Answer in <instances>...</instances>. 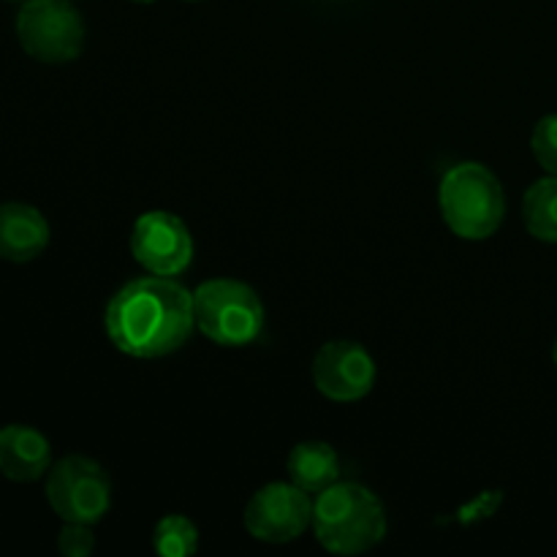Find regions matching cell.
Segmentation results:
<instances>
[{"mask_svg":"<svg viewBox=\"0 0 557 557\" xmlns=\"http://www.w3.org/2000/svg\"><path fill=\"white\" fill-rule=\"evenodd\" d=\"M286 468L292 484H297L305 493L319 495L341 479L337 451L330 444H324V441H305V444L294 446Z\"/></svg>","mask_w":557,"mask_h":557,"instance_id":"7c38bea8","label":"cell"},{"mask_svg":"<svg viewBox=\"0 0 557 557\" xmlns=\"http://www.w3.org/2000/svg\"><path fill=\"white\" fill-rule=\"evenodd\" d=\"M16 38L38 63H71L85 47V22L69 0H25L16 14Z\"/></svg>","mask_w":557,"mask_h":557,"instance_id":"8992f818","label":"cell"},{"mask_svg":"<svg viewBox=\"0 0 557 557\" xmlns=\"http://www.w3.org/2000/svg\"><path fill=\"white\" fill-rule=\"evenodd\" d=\"M531 150L539 166L557 177V114H547L536 123L531 136Z\"/></svg>","mask_w":557,"mask_h":557,"instance_id":"9a60e30c","label":"cell"},{"mask_svg":"<svg viewBox=\"0 0 557 557\" xmlns=\"http://www.w3.org/2000/svg\"><path fill=\"white\" fill-rule=\"evenodd\" d=\"M22 3H25V0H22Z\"/></svg>","mask_w":557,"mask_h":557,"instance_id":"ffe728a7","label":"cell"},{"mask_svg":"<svg viewBox=\"0 0 557 557\" xmlns=\"http://www.w3.org/2000/svg\"><path fill=\"white\" fill-rule=\"evenodd\" d=\"M47 504L63 522L96 525L112 509V482L96 460L69 455L47 473Z\"/></svg>","mask_w":557,"mask_h":557,"instance_id":"5b68a950","label":"cell"},{"mask_svg":"<svg viewBox=\"0 0 557 557\" xmlns=\"http://www.w3.org/2000/svg\"><path fill=\"white\" fill-rule=\"evenodd\" d=\"M52 468V446L47 435L30 424L0 428V476L9 482L30 484L44 479Z\"/></svg>","mask_w":557,"mask_h":557,"instance_id":"30bf717a","label":"cell"},{"mask_svg":"<svg viewBox=\"0 0 557 557\" xmlns=\"http://www.w3.org/2000/svg\"><path fill=\"white\" fill-rule=\"evenodd\" d=\"M49 245V223L33 205L5 201L0 205V259L27 264Z\"/></svg>","mask_w":557,"mask_h":557,"instance_id":"8fae6325","label":"cell"},{"mask_svg":"<svg viewBox=\"0 0 557 557\" xmlns=\"http://www.w3.org/2000/svg\"><path fill=\"white\" fill-rule=\"evenodd\" d=\"M196 330L218 346H248L264 330V305L248 283L215 277L194 292Z\"/></svg>","mask_w":557,"mask_h":557,"instance_id":"277c9868","label":"cell"},{"mask_svg":"<svg viewBox=\"0 0 557 557\" xmlns=\"http://www.w3.org/2000/svg\"><path fill=\"white\" fill-rule=\"evenodd\" d=\"M103 326L112 346L128 357H169L196 330L194 294L174 277H139L109 299Z\"/></svg>","mask_w":557,"mask_h":557,"instance_id":"6da1fadb","label":"cell"},{"mask_svg":"<svg viewBox=\"0 0 557 557\" xmlns=\"http://www.w3.org/2000/svg\"><path fill=\"white\" fill-rule=\"evenodd\" d=\"M315 542L332 555H362L386 536L384 504L368 487L335 482L313 500Z\"/></svg>","mask_w":557,"mask_h":557,"instance_id":"7a4b0ae2","label":"cell"},{"mask_svg":"<svg viewBox=\"0 0 557 557\" xmlns=\"http://www.w3.org/2000/svg\"><path fill=\"white\" fill-rule=\"evenodd\" d=\"M313 384L326 400L357 403L375 386V362L354 341H330L313 359Z\"/></svg>","mask_w":557,"mask_h":557,"instance_id":"9c48e42d","label":"cell"},{"mask_svg":"<svg viewBox=\"0 0 557 557\" xmlns=\"http://www.w3.org/2000/svg\"><path fill=\"white\" fill-rule=\"evenodd\" d=\"M438 205L449 232L473 243L493 237L506 218L504 185L476 161H462L444 174Z\"/></svg>","mask_w":557,"mask_h":557,"instance_id":"3957f363","label":"cell"},{"mask_svg":"<svg viewBox=\"0 0 557 557\" xmlns=\"http://www.w3.org/2000/svg\"><path fill=\"white\" fill-rule=\"evenodd\" d=\"M131 253L150 275L177 277L194 261V237L177 215L150 210L131 228Z\"/></svg>","mask_w":557,"mask_h":557,"instance_id":"ba28073f","label":"cell"},{"mask_svg":"<svg viewBox=\"0 0 557 557\" xmlns=\"http://www.w3.org/2000/svg\"><path fill=\"white\" fill-rule=\"evenodd\" d=\"M190 3H199V0H190Z\"/></svg>","mask_w":557,"mask_h":557,"instance_id":"d6986e66","label":"cell"},{"mask_svg":"<svg viewBox=\"0 0 557 557\" xmlns=\"http://www.w3.org/2000/svg\"><path fill=\"white\" fill-rule=\"evenodd\" d=\"M134 3H156V0H134Z\"/></svg>","mask_w":557,"mask_h":557,"instance_id":"ac0fdd59","label":"cell"},{"mask_svg":"<svg viewBox=\"0 0 557 557\" xmlns=\"http://www.w3.org/2000/svg\"><path fill=\"white\" fill-rule=\"evenodd\" d=\"M245 531L264 544L297 542L313 525V500L297 484H264L245 506Z\"/></svg>","mask_w":557,"mask_h":557,"instance_id":"52a82bcc","label":"cell"},{"mask_svg":"<svg viewBox=\"0 0 557 557\" xmlns=\"http://www.w3.org/2000/svg\"><path fill=\"white\" fill-rule=\"evenodd\" d=\"M58 547L65 557H87L92 553V547H96L92 525H85V522H65L58 536Z\"/></svg>","mask_w":557,"mask_h":557,"instance_id":"2e32d148","label":"cell"},{"mask_svg":"<svg viewBox=\"0 0 557 557\" xmlns=\"http://www.w3.org/2000/svg\"><path fill=\"white\" fill-rule=\"evenodd\" d=\"M152 547L163 557H188L199 549V528L183 515H166L152 531Z\"/></svg>","mask_w":557,"mask_h":557,"instance_id":"5bb4252c","label":"cell"},{"mask_svg":"<svg viewBox=\"0 0 557 557\" xmlns=\"http://www.w3.org/2000/svg\"><path fill=\"white\" fill-rule=\"evenodd\" d=\"M522 223L528 234L547 245H557V177L536 180L522 196Z\"/></svg>","mask_w":557,"mask_h":557,"instance_id":"4fadbf2b","label":"cell"},{"mask_svg":"<svg viewBox=\"0 0 557 557\" xmlns=\"http://www.w3.org/2000/svg\"><path fill=\"white\" fill-rule=\"evenodd\" d=\"M553 362H555V368H557V341H555V348H553Z\"/></svg>","mask_w":557,"mask_h":557,"instance_id":"e0dca14e","label":"cell"}]
</instances>
